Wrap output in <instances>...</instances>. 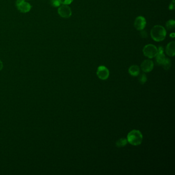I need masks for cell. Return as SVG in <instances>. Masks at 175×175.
Masks as SVG:
<instances>
[{"mask_svg": "<svg viewBox=\"0 0 175 175\" xmlns=\"http://www.w3.org/2000/svg\"><path fill=\"white\" fill-rule=\"evenodd\" d=\"M97 75L102 80L107 79L110 76V71L107 68L104 66H100L97 69Z\"/></svg>", "mask_w": 175, "mask_h": 175, "instance_id": "cell-6", "label": "cell"}, {"mask_svg": "<svg viewBox=\"0 0 175 175\" xmlns=\"http://www.w3.org/2000/svg\"><path fill=\"white\" fill-rule=\"evenodd\" d=\"M61 4L63 5H69L73 2V0H59Z\"/></svg>", "mask_w": 175, "mask_h": 175, "instance_id": "cell-18", "label": "cell"}, {"mask_svg": "<svg viewBox=\"0 0 175 175\" xmlns=\"http://www.w3.org/2000/svg\"><path fill=\"white\" fill-rule=\"evenodd\" d=\"M158 49V53H164V49L163 47L159 46Z\"/></svg>", "mask_w": 175, "mask_h": 175, "instance_id": "cell-20", "label": "cell"}, {"mask_svg": "<svg viewBox=\"0 0 175 175\" xmlns=\"http://www.w3.org/2000/svg\"><path fill=\"white\" fill-rule=\"evenodd\" d=\"M140 68L136 65L131 66L129 69V73L131 76L134 77H137L140 73Z\"/></svg>", "mask_w": 175, "mask_h": 175, "instance_id": "cell-10", "label": "cell"}, {"mask_svg": "<svg viewBox=\"0 0 175 175\" xmlns=\"http://www.w3.org/2000/svg\"><path fill=\"white\" fill-rule=\"evenodd\" d=\"M146 25V19L143 16H138L136 18L134 22V26L137 30L140 31L145 29Z\"/></svg>", "mask_w": 175, "mask_h": 175, "instance_id": "cell-7", "label": "cell"}, {"mask_svg": "<svg viewBox=\"0 0 175 175\" xmlns=\"http://www.w3.org/2000/svg\"><path fill=\"white\" fill-rule=\"evenodd\" d=\"M58 14L63 18H69L72 15L71 8L68 5H62L58 8Z\"/></svg>", "mask_w": 175, "mask_h": 175, "instance_id": "cell-5", "label": "cell"}, {"mask_svg": "<svg viewBox=\"0 0 175 175\" xmlns=\"http://www.w3.org/2000/svg\"><path fill=\"white\" fill-rule=\"evenodd\" d=\"M155 57L157 63L158 65H162L166 59V56L164 53H157Z\"/></svg>", "mask_w": 175, "mask_h": 175, "instance_id": "cell-11", "label": "cell"}, {"mask_svg": "<svg viewBox=\"0 0 175 175\" xmlns=\"http://www.w3.org/2000/svg\"><path fill=\"white\" fill-rule=\"evenodd\" d=\"M143 52L145 56L150 59L156 57L158 53V49L153 44H147L145 45L143 49Z\"/></svg>", "mask_w": 175, "mask_h": 175, "instance_id": "cell-3", "label": "cell"}, {"mask_svg": "<svg viewBox=\"0 0 175 175\" xmlns=\"http://www.w3.org/2000/svg\"><path fill=\"white\" fill-rule=\"evenodd\" d=\"M154 65V62L152 61L150 59L145 60L141 64V68L143 72L149 73L153 69Z\"/></svg>", "mask_w": 175, "mask_h": 175, "instance_id": "cell-8", "label": "cell"}, {"mask_svg": "<svg viewBox=\"0 0 175 175\" xmlns=\"http://www.w3.org/2000/svg\"><path fill=\"white\" fill-rule=\"evenodd\" d=\"M15 5L17 9L22 13H26L29 12L31 8L30 4L25 1V0H17Z\"/></svg>", "mask_w": 175, "mask_h": 175, "instance_id": "cell-4", "label": "cell"}, {"mask_svg": "<svg viewBox=\"0 0 175 175\" xmlns=\"http://www.w3.org/2000/svg\"><path fill=\"white\" fill-rule=\"evenodd\" d=\"M147 77H146V75L145 73L141 74L139 77V82L141 84H144L147 81Z\"/></svg>", "mask_w": 175, "mask_h": 175, "instance_id": "cell-15", "label": "cell"}, {"mask_svg": "<svg viewBox=\"0 0 175 175\" xmlns=\"http://www.w3.org/2000/svg\"><path fill=\"white\" fill-rule=\"evenodd\" d=\"M175 42L172 41L169 43L166 47V52L169 57H174L175 54Z\"/></svg>", "mask_w": 175, "mask_h": 175, "instance_id": "cell-9", "label": "cell"}, {"mask_svg": "<svg viewBox=\"0 0 175 175\" xmlns=\"http://www.w3.org/2000/svg\"><path fill=\"white\" fill-rule=\"evenodd\" d=\"M52 5L54 7H58L61 5L59 0H52Z\"/></svg>", "mask_w": 175, "mask_h": 175, "instance_id": "cell-17", "label": "cell"}, {"mask_svg": "<svg viewBox=\"0 0 175 175\" xmlns=\"http://www.w3.org/2000/svg\"><path fill=\"white\" fill-rule=\"evenodd\" d=\"M175 0H172L171 1V3L169 4V7H168V8H169V10H173L175 9Z\"/></svg>", "mask_w": 175, "mask_h": 175, "instance_id": "cell-19", "label": "cell"}, {"mask_svg": "<svg viewBox=\"0 0 175 175\" xmlns=\"http://www.w3.org/2000/svg\"><path fill=\"white\" fill-rule=\"evenodd\" d=\"M166 28L168 30H172L175 27V21L174 20H168L166 25Z\"/></svg>", "mask_w": 175, "mask_h": 175, "instance_id": "cell-13", "label": "cell"}, {"mask_svg": "<svg viewBox=\"0 0 175 175\" xmlns=\"http://www.w3.org/2000/svg\"><path fill=\"white\" fill-rule=\"evenodd\" d=\"M170 37H171V38H174L175 37V33H171V34H170Z\"/></svg>", "mask_w": 175, "mask_h": 175, "instance_id": "cell-22", "label": "cell"}, {"mask_svg": "<svg viewBox=\"0 0 175 175\" xmlns=\"http://www.w3.org/2000/svg\"><path fill=\"white\" fill-rule=\"evenodd\" d=\"M140 35L141 37H142V38H147V37H148L147 32L146 30H144V29L140 30Z\"/></svg>", "mask_w": 175, "mask_h": 175, "instance_id": "cell-16", "label": "cell"}, {"mask_svg": "<svg viewBox=\"0 0 175 175\" xmlns=\"http://www.w3.org/2000/svg\"><path fill=\"white\" fill-rule=\"evenodd\" d=\"M3 68V64L2 62V61L0 60V70H1Z\"/></svg>", "mask_w": 175, "mask_h": 175, "instance_id": "cell-21", "label": "cell"}, {"mask_svg": "<svg viewBox=\"0 0 175 175\" xmlns=\"http://www.w3.org/2000/svg\"><path fill=\"white\" fill-rule=\"evenodd\" d=\"M171 60L168 58H166V60L163 64V68L165 70H168L171 67Z\"/></svg>", "mask_w": 175, "mask_h": 175, "instance_id": "cell-14", "label": "cell"}, {"mask_svg": "<svg viewBox=\"0 0 175 175\" xmlns=\"http://www.w3.org/2000/svg\"><path fill=\"white\" fill-rule=\"evenodd\" d=\"M127 140L128 143L132 145L138 146L141 144L143 140V136L140 131L133 130L127 135Z\"/></svg>", "mask_w": 175, "mask_h": 175, "instance_id": "cell-2", "label": "cell"}, {"mask_svg": "<svg viewBox=\"0 0 175 175\" xmlns=\"http://www.w3.org/2000/svg\"><path fill=\"white\" fill-rule=\"evenodd\" d=\"M150 36L155 41L161 42L166 38V31L161 25H156L150 31Z\"/></svg>", "mask_w": 175, "mask_h": 175, "instance_id": "cell-1", "label": "cell"}, {"mask_svg": "<svg viewBox=\"0 0 175 175\" xmlns=\"http://www.w3.org/2000/svg\"><path fill=\"white\" fill-rule=\"evenodd\" d=\"M127 143L128 142H127V139L123 138L119 139L115 143V145H116V146L118 147H124L125 145H126Z\"/></svg>", "mask_w": 175, "mask_h": 175, "instance_id": "cell-12", "label": "cell"}]
</instances>
